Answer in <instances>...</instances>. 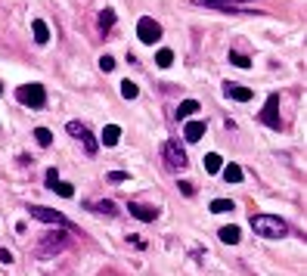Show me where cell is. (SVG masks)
Masks as SVG:
<instances>
[{"label": "cell", "instance_id": "8fae6325", "mask_svg": "<svg viewBox=\"0 0 307 276\" xmlns=\"http://www.w3.org/2000/svg\"><path fill=\"white\" fill-rule=\"evenodd\" d=\"M224 93L230 99H236V103H249L251 99V87H242V84H227L224 87Z\"/></svg>", "mask_w": 307, "mask_h": 276}, {"label": "cell", "instance_id": "f1b7e54d", "mask_svg": "<svg viewBox=\"0 0 307 276\" xmlns=\"http://www.w3.org/2000/svg\"><path fill=\"white\" fill-rule=\"evenodd\" d=\"M16 258H13V252L10 248H0V264H13Z\"/></svg>", "mask_w": 307, "mask_h": 276}, {"label": "cell", "instance_id": "2e32d148", "mask_svg": "<svg viewBox=\"0 0 307 276\" xmlns=\"http://www.w3.org/2000/svg\"><path fill=\"white\" fill-rule=\"evenodd\" d=\"M31 31H34V40H38V44H47V40H50V28H47L44 19H34L31 22Z\"/></svg>", "mask_w": 307, "mask_h": 276}, {"label": "cell", "instance_id": "ac0fdd59", "mask_svg": "<svg viewBox=\"0 0 307 276\" xmlns=\"http://www.w3.org/2000/svg\"><path fill=\"white\" fill-rule=\"evenodd\" d=\"M220 168H224V162H220L217 152H208V155H205V171H208V174H217Z\"/></svg>", "mask_w": 307, "mask_h": 276}, {"label": "cell", "instance_id": "d6a6232c", "mask_svg": "<svg viewBox=\"0 0 307 276\" xmlns=\"http://www.w3.org/2000/svg\"><path fill=\"white\" fill-rule=\"evenodd\" d=\"M0 93H3V84H0Z\"/></svg>", "mask_w": 307, "mask_h": 276}, {"label": "cell", "instance_id": "3957f363", "mask_svg": "<svg viewBox=\"0 0 307 276\" xmlns=\"http://www.w3.org/2000/svg\"><path fill=\"white\" fill-rule=\"evenodd\" d=\"M161 155H165V165L171 171H180V168H186V152H183V146L177 143V140H168L165 146H161Z\"/></svg>", "mask_w": 307, "mask_h": 276}, {"label": "cell", "instance_id": "7a4b0ae2", "mask_svg": "<svg viewBox=\"0 0 307 276\" xmlns=\"http://www.w3.org/2000/svg\"><path fill=\"white\" fill-rule=\"evenodd\" d=\"M16 99L28 109H44L47 106V90H44V84H22L16 90Z\"/></svg>", "mask_w": 307, "mask_h": 276}, {"label": "cell", "instance_id": "7402d4cb", "mask_svg": "<svg viewBox=\"0 0 307 276\" xmlns=\"http://www.w3.org/2000/svg\"><path fill=\"white\" fill-rule=\"evenodd\" d=\"M34 140H38V146H50V143H53V133H50L47 128H38V130H34Z\"/></svg>", "mask_w": 307, "mask_h": 276}, {"label": "cell", "instance_id": "d6986e66", "mask_svg": "<svg viewBox=\"0 0 307 276\" xmlns=\"http://www.w3.org/2000/svg\"><path fill=\"white\" fill-rule=\"evenodd\" d=\"M90 208H93L96 214H106V217H112V214L118 211V208H115V202H109V199H106V202H90Z\"/></svg>", "mask_w": 307, "mask_h": 276}, {"label": "cell", "instance_id": "ffe728a7", "mask_svg": "<svg viewBox=\"0 0 307 276\" xmlns=\"http://www.w3.org/2000/svg\"><path fill=\"white\" fill-rule=\"evenodd\" d=\"M50 189H53V192H59L62 199H72V196H75V186H72V183H62V180H56Z\"/></svg>", "mask_w": 307, "mask_h": 276}, {"label": "cell", "instance_id": "83f0119b", "mask_svg": "<svg viewBox=\"0 0 307 276\" xmlns=\"http://www.w3.org/2000/svg\"><path fill=\"white\" fill-rule=\"evenodd\" d=\"M99 69H102V72L109 74V72L115 69V59H112V56H109V53H106V56H99Z\"/></svg>", "mask_w": 307, "mask_h": 276}, {"label": "cell", "instance_id": "e0dca14e", "mask_svg": "<svg viewBox=\"0 0 307 276\" xmlns=\"http://www.w3.org/2000/svg\"><path fill=\"white\" fill-rule=\"evenodd\" d=\"M220 171H224L227 183H242V168H239V165H227V168H220Z\"/></svg>", "mask_w": 307, "mask_h": 276}, {"label": "cell", "instance_id": "277c9868", "mask_svg": "<svg viewBox=\"0 0 307 276\" xmlns=\"http://www.w3.org/2000/svg\"><path fill=\"white\" fill-rule=\"evenodd\" d=\"M28 214L34 217V221H44V223H56V227H68V230H72V221H68L65 214L53 211V208H44V205H31V208H28Z\"/></svg>", "mask_w": 307, "mask_h": 276}, {"label": "cell", "instance_id": "7c38bea8", "mask_svg": "<svg viewBox=\"0 0 307 276\" xmlns=\"http://www.w3.org/2000/svg\"><path fill=\"white\" fill-rule=\"evenodd\" d=\"M202 133H205V124H202V121H186V124H183V137H186V143H199Z\"/></svg>", "mask_w": 307, "mask_h": 276}, {"label": "cell", "instance_id": "5bb4252c", "mask_svg": "<svg viewBox=\"0 0 307 276\" xmlns=\"http://www.w3.org/2000/svg\"><path fill=\"white\" fill-rule=\"evenodd\" d=\"M118 140H121V128L118 124H106L102 128V146H115Z\"/></svg>", "mask_w": 307, "mask_h": 276}, {"label": "cell", "instance_id": "ba28073f", "mask_svg": "<svg viewBox=\"0 0 307 276\" xmlns=\"http://www.w3.org/2000/svg\"><path fill=\"white\" fill-rule=\"evenodd\" d=\"M68 245V233H50V236L44 239V245H40V255H53V252H62V248Z\"/></svg>", "mask_w": 307, "mask_h": 276}, {"label": "cell", "instance_id": "4dcf8cb0", "mask_svg": "<svg viewBox=\"0 0 307 276\" xmlns=\"http://www.w3.org/2000/svg\"><path fill=\"white\" fill-rule=\"evenodd\" d=\"M180 192H183V196H192L195 189H192V183H190V180H183V183H180Z\"/></svg>", "mask_w": 307, "mask_h": 276}, {"label": "cell", "instance_id": "44dd1931", "mask_svg": "<svg viewBox=\"0 0 307 276\" xmlns=\"http://www.w3.org/2000/svg\"><path fill=\"white\" fill-rule=\"evenodd\" d=\"M121 96L124 99H136L140 96V87H136L134 81H121Z\"/></svg>", "mask_w": 307, "mask_h": 276}, {"label": "cell", "instance_id": "1f68e13d", "mask_svg": "<svg viewBox=\"0 0 307 276\" xmlns=\"http://www.w3.org/2000/svg\"><path fill=\"white\" fill-rule=\"evenodd\" d=\"M233 3H245V0H233Z\"/></svg>", "mask_w": 307, "mask_h": 276}, {"label": "cell", "instance_id": "d4e9b609", "mask_svg": "<svg viewBox=\"0 0 307 276\" xmlns=\"http://www.w3.org/2000/svg\"><path fill=\"white\" fill-rule=\"evenodd\" d=\"M155 62L161 65V69H168V65L174 62V53H171V50H158V53H155Z\"/></svg>", "mask_w": 307, "mask_h": 276}, {"label": "cell", "instance_id": "4316f807", "mask_svg": "<svg viewBox=\"0 0 307 276\" xmlns=\"http://www.w3.org/2000/svg\"><path fill=\"white\" fill-rule=\"evenodd\" d=\"M106 180H109V183H124V180H131V174H124V171H112V174H106Z\"/></svg>", "mask_w": 307, "mask_h": 276}, {"label": "cell", "instance_id": "5b68a950", "mask_svg": "<svg viewBox=\"0 0 307 276\" xmlns=\"http://www.w3.org/2000/svg\"><path fill=\"white\" fill-rule=\"evenodd\" d=\"M258 118L267 124V128H273V130L283 128V121H279V96H276V93H270V96H267V106L261 109Z\"/></svg>", "mask_w": 307, "mask_h": 276}, {"label": "cell", "instance_id": "cb8c5ba5", "mask_svg": "<svg viewBox=\"0 0 307 276\" xmlns=\"http://www.w3.org/2000/svg\"><path fill=\"white\" fill-rule=\"evenodd\" d=\"M112 25H115V10H102L99 13V28H112Z\"/></svg>", "mask_w": 307, "mask_h": 276}, {"label": "cell", "instance_id": "9a60e30c", "mask_svg": "<svg viewBox=\"0 0 307 276\" xmlns=\"http://www.w3.org/2000/svg\"><path fill=\"white\" fill-rule=\"evenodd\" d=\"M199 99H183V103H180V109H177V118H180V121H186V118H190V115H195V112H199Z\"/></svg>", "mask_w": 307, "mask_h": 276}, {"label": "cell", "instance_id": "4fadbf2b", "mask_svg": "<svg viewBox=\"0 0 307 276\" xmlns=\"http://www.w3.org/2000/svg\"><path fill=\"white\" fill-rule=\"evenodd\" d=\"M217 236H220V242H224V245H236V242L242 239V233H239V227H233V223H230V227H220V230H217Z\"/></svg>", "mask_w": 307, "mask_h": 276}, {"label": "cell", "instance_id": "f546056e", "mask_svg": "<svg viewBox=\"0 0 307 276\" xmlns=\"http://www.w3.org/2000/svg\"><path fill=\"white\" fill-rule=\"evenodd\" d=\"M59 180V174H56V168H47V186H53V183Z\"/></svg>", "mask_w": 307, "mask_h": 276}, {"label": "cell", "instance_id": "484cf974", "mask_svg": "<svg viewBox=\"0 0 307 276\" xmlns=\"http://www.w3.org/2000/svg\"><path fill=\"white\" fill-rule=\"evenodd\" d=\"M230 62H233L236 65V69H249V56H242V53H230Z\"/></svg>", "mask_w": 307, "mask_h": 276}, {"label": "cell", "instance_id": "30bf717a", "mask_svg": "<svg viewBox=\"0 0 307 276\" xmlns=\"http://www.w3.org/2000/svg\"><path fill=\"white\" fill-rule=\"evenodd\" d=\"M127 211H131L136 221H143V223H149V221H155V217H158V208H149V205H140V202H131V205H127Z\"/></svg>", "mask_w": 307, "mask_h": 276}, {"label": "cell", "instance_id": "9c48e42d", "mask_svg": "<svg viewBox=\"0 0 307 276\" xmlns=\"http://www.w3.org/2000/svg\"><path fill=\"white\" fill-rule=\"evenodd\" d=\"M195 6H205V10H217V13H242L233 0H195Z\"/></svg>", "mask_w": 307, "mask_h": 276}, {"label": "cell", "instance_id": "52a82bcc", "mask_svg": "<svg viewBox=\"0 0 307 276\" xmlns=\"http://www.w3.org/2000/svg\"><path fill=\"white\" fill-rule=\"evenodd\" d=\"M68 133L81 140V143H84V149H87V155H96V140L90 137L87 124H81V121H68Z\"/></svg>", "mask_w": 307, "mask_h": 276}, {"label": "cell", "instance_id": "6da1fadb", "mask_svg": "<svg viewBox=\"0 0 307 276\" xmlns=\"http://www.w3.org/2000/svg\"><path fill=\"white\" fill-rule=\"evenodd\" d=\"M251 230L264 239H283L288 233V223L273 214H251Z\"/></svg>", "mask_w": 307, "mask_h": 276}, {"label": "cell", "instance_id": "8992f818", "mask_svg": "<svg viewBox=\"0 0 307 276\" xmlns=\"http://www.w3.org/2000/svg\"><path fill=\"white\" fill-rule=\"evenodd\" d=\"M136 35H140V40L143 44H155V40L161 37V25L155 22V19H149V16H143L140 22H136Z\"/></svg>", "mask_w": 307, "mask_h": 276}, {"label": "cell", "instance_id": "603a6c76", "mask_svg": "<svg viewBox=\"0 0 307 276\" xmlns=\"http://www.w3.org/2000/svg\"><path fill=\"white\" fill-rule=\"evenodd\" d=\"M233 202H230V199H214V202H211V211L214 214H224V211H233Z\"/></svg>", "mask_w": 307, "mask_h": 276}]
</instances>
